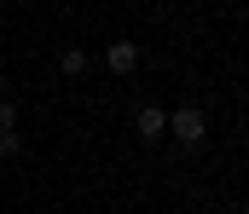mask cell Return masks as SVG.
Instances as JSON below:
<instances>
[{
    "label": "cell",
    "mask_w": 249,
    "mask_h": 214,
    "mask_svg": "<svg viewBox=\"0 0 249 214\" xmlns=\"http://www.w3.org/2000/svg\"><path fill=\"white\" fill-rule=\"evenodd\" d=\"M105 70H110V75H133V70H139V41L116 35V41L105 47Z\"/></svg>",
    "instance_id": "2"
},
{
    "label": "cell",
    "mask_w": 249,
    "mask_h": 214,
    "mask_svg": "<svg viewBox=\"0 0 249 214\" xmlns=\"http://www.w3.org/2000/svg\"><path fill=\"white\" fill-rule=\"evenodd\" d=\"M58 70H64V75H81V70H87V52H81V47H70V52L58 58Z\"/></svg>",
    "instance_id": "4"
},
{
    "label": "cell",
    "mask_w": 249,
    "mask_h": 214,
    "mask_svg": "<svg viewBox=\"0 0 249 214\" xmlns=\"http://www.w3.org/2000/svg\"><path fill=\"white\" fill-rule=\"evenodd\" d=\"M168 133L186 145V150H203L209 145V116L197 104H180V110H168Z\"/></svg>",
    "instance_id": "1"
},
{
    "label": "cell",
    "mask_w": 249,
    "mask_h": 214,
    "mask_svg": "<svg viewBox=\"0 0 249 214\" xmlns=\"http://www.w3.org/2000/svg\"><path fill=\"white\" fill-rule=\"evenodd\" d=\"M133 128H139V139H162L168 133V110L162 104H139L133 110Z\"/></svg>",
    "instance_id": "3"
},
{
    "label": "cell",
    "mask_w": 249,
    "mask_h": 214,
    "mask_svg": "<svg viewBox=\"0 0 249 214\" xmlns=\"http://www.w3.org/2000/svg\"><path fill=\"white\" fill-rule=\"evenodd\" d=\"M0 133H18V104L0 99Z\"/></svg>",
    "instance_id": "5"
},
{
    "label": "cell",
    "mask_w": 249,
    "mask_h": 214,
    "mask_svg": "<svg viewBox=\"0 0 249 214\" xmlns=\"http://www.w3.org/2000/svg\"><path fill=\"white\" fill-rule=\"evenodd\" d=\"M18 150H23V133H0V162H6V156H18Z\"/></svg>",
    "instance_id": "6"
}]
</instances>
